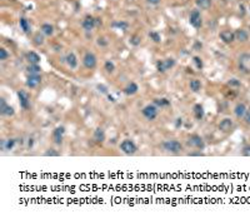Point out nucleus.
<instances>
[{
  "label": "nucleus",
  "instance_id": "a878e982",
  "mask_svg": "<svg viewBox=\"0 0 250 219\" xmlns=\"http://www.w3.org/2000/svg\"><path fill=\"white\" fill-rule=\"evenodd\" d=\"M19 24H20V28H22V30L24 33H29L30 31V23L28 22V19H25V18H20Z\"/></svg>",
  "mask_w": 250,
  "mask_h": 219
},
{
  "label": "nucleus",
  "instance_id": "1a4fd4ad",
  "mask_svg": "<svg viewBox=\"0 0 250 219\" xmlns=\"http://www.w3.org/2000/svg\"><path fill=\"white\" fill-rule=\"evenodd\" d=\"M97 63H98L97 57H95L93 53H86L83 58V64L86 69H94L97 66Z\"/></svg>",
  "mask_w": 250,
  "mask_h": 219
},
{
  "label": "nucleus",
  "instance_id": "4468645a",
  "mask_svg": "<svg viewBox=\"0 0 250 219\" xmlns=\"http://www.w3.org/2000/svg\"><path fill=\"white\" fill-rule=\"evenodd\" d=\"M83 29L85 30V31H91L95 26V18H93V16H90V15H88V16H85V19L83 20Z\"/></svg>",
  "mask_w": 250,
  "mask_h": 219
},
{
  "label": "nucleus",
  "instance_id": "c03bdc74",
  "mask_svg": "<svg viewBox=\"0 0 250 219\" xmlns=\"http://www.w3.org/2000/svg\"><path fill=\"white\" fill-rule=\"evenodd\" d=\"M146 2H148L149 4H153V5H158V4L160 3V0H146Z\"/></svg>",
  "mask_w": 250,
  "mask_h": 219
},
{
  "label": "nucleus",
  "instance_id": "423d86ee",
  "mask_svg": "<svg viewBox=\"0 0 250 219\" xmlns=\"http://www.w3.org/2000/svg\"><path fill=\"white\" fill-rule=\"evenodd\" d=\"M64 134H65V128H64L63 125L56 126L55 129L53 130V134H51V139H53V141H54L56 145H60V144L63 143Z\"/></svg>",
  "mask_w": 250,
  "mask_h": 219
},
{
  "label": "nucleus",
  "instance_id": "72a5a7b5",
  "mask_svg": "<svg viewBox=\"0 0 250 219\" xmlns=\"http://www.w3.org/2000/svg\"><path fill=\"white\" fill-rule=\"evenodd\" d=\"M44 155H45V157H59L60 153L58 152V150H55V149H48V150L44 153Z\"/></svg>",
  "mask_w": 250,
  "mask_h": 219
},
{
  "label": "nucleus",
  "instance_id": "49530a36",
  "mask_svg": "<svg viewBox=\"0 0 250 219\" xmlns=\"http://www.w3.org/2000/svg\"><path fill=\"white\" fill-rule=\"evenodd\" d=\"M188 155H189V157H199V155H203V154H201L200 152H198V153H189Z\"/></svg>",
  "mask_w": 250,
  "mask_h": 219
},
{
  "label": "nucleus",
  "instance_id": "f3484780",
  "mask_svg": "<svg viewBox=\"0 0 250 219\" xmlns=\"http://www.w3.org/2000/svg\"><path fill=\"white\" fill-rule=\"evenodd\" d=\"M15 144H16V139H8V140L0 141V147H2V150L6 152V150H13Z\"/></svg>",
  "mask_w": 250,
  "mask_h": 219
},
{
  "label": "nucleus",
  "instance_id": "f704fd0d",
  "mask_svg": "<svg viewBox=\"0 0 250 219\" xmlns=\"http://www.w3.org/2000/svg\"><path fill=\"white\" fill-rule=\"evenodd\" d=\"M8 57H9V53L6 51V49H4V48L0 49V60H6Z\"/></svg>",
  "mask_w": 250,
  "mask_h": 219
},
{
  "label": "nucleus",
  "instance_id": "4be33fe9",
  "mask_svg": "<svg viewBox=\"0 0 250 219\" xmlns=\"http://www.w3.org/2000/svg\"><path fill=\"white\" fill-rule=\"evenodd\" d=\"M234 113H235V115H236L238 118H243V117L245 115V113H246V106H245V104H243V103L236 104V106H235V109H234Z\"/></svg>",
  "mask_w": 250,
  "mask_h": 219
},
{
  "label": "nucleus",
  "instance_id": "ea45409f",
  "mask_svg": "<svg viewBox=\"0 0 250 219\" xmlns=\"http://www.w3.org/2000/svg\"><path fill=\"white\" fill-rule=\"evenodd\" d=\"M243 155L250 157V145H245V147L243 148Z\"/></svg>",
  "mask_w": 250,
  "mask_h": 219
},
{
  "label": "nucleus",
  "instance_id": "7ed1b4c3",
  "mask_svg": "<svg viewBox=\"0 0 250 219\" xmlns=\"http://www.w3.org/2000/svg\"><path fill=\"white\" fill-rule=\"evenodd\" d=\"M141 114L148 119V120H154L158 114H159V110H158V106L155 104H148L143 108L141 110Z\"/></svg>",
  "mask_w": 250,
  "mask_h": 219
},
{
  "label": "nucleus",
  "instance_id": "9d476101",
  "mask_svg": "<svg viewBox=\"0 0 250 219\" xmlns=\"http://www.w3.org/2000/svg\"><path fill=\"white\" fill-rule=\"evenodd\" d=\"M239 68L244 71V73H250V54L245 53L241 54L239 58Z\"/></svg>",
  "mask_w": 250,
  "mask_h": 219
},
{
  "label": "nucleus",
  "instance_id": "39448f33",
  "mask_svg": "<svg viewBox=\"0 0 250 219\" xmlns=\"http://www.w3.org/2000/svg\"><path fill=\"white\" fill-rule=\"evenodd\" d=\"M18 98L20 103V108L23 110H29L30 109V95L25 90H18Z\"/></svg>",
  "mask_w": 250,
  "mask_h": 219
},
{
  "label": "nucleus",
  "instance_id": "6ab92c4d",
  "mask_svg": "<svg viewBox=\"0 0 250 219\" xmlns=\"http://www.w3.org/2000/svg\"><path fill=\"white\" fill-rule=\"evenodd\" d=\"M138 90H139V86H138L137 83H130V84H128V85L125 86L124 93H125L126 95H134V94L138 93Z\"/></svg>",
  "mask_w": 250,
  "mask_h": 219
},
{
  "label": "nucleus",
  "instance_id": "a19ab883",
  "mask_svg": "<svg viewBox=\"0 0 250 219\" xmlns=\"http://www.w3.org/2000/svg\"><path fill=\"white\" fill-rule=\"evenodd\" d=\"M98 44H99L100 46H106V45H108V42H106L105 38H99V39H98Z\"/></svg>",
  "mask_w": 250,
  "mask_h": 219
},
{
  "label": "nucleus",
  "instance_id": "f257e3e1",
  "mask_svg": "<svg viewBox=\"0 0 250 219\" xmlns=\"http://www.w3.org/2000/svg\"><path fill=\"white\" fill-rule=\"evenodd\" d=\"M161 147L165 152H169V153H173V154H178L183 150V144L178 140H165L163 141Z\"/></svg>",
  "mask_w": 250,
  "mask_h": 219
},
{
  "label": "nucleus",
  "instance_id": "7c9ffc66",
  "mask_svg": "<svg viewBox=\"0 0 250 219\" xmlns=\"http://www.w3.org/2000/svg\"><path fill=\"white\" fill-rule=\"evenodd\" d=\"M34 43L36 45H43L44 44V36H43V34H40V33L35 34L34 35Z\"/></svg>",
  "mask_w": 250,
  "mask_h": 219
},
{
  "label": "nucleus",
  "instance_id": "a18cd8bd",
  "mask_svg": "<svg viewBox=\"0 0 250 219\" xmlns=\"http://www.w3.org/2000/svg\"><path fill=\"white\" fill-rule=\"evenodd\" d=\"M33 145H34V139H33V138H30V139H29V143H28V147H29V149H31V148H33Z\"/></svg>",
  "mask_w": 250,
  "mask_h": 219
},
{
  "label": "nucleus",
  "instance_id": "e433bc0d",
  "mask_svg": "<svg viewBox=\"0 0 250 219\" xmlns=\"http://www.w3.org/2000/svg\"><path fill=\"white\" fill-rule=\"evenodd\" d=\"M98 90H99V92L101 93V94H105V95H108L109 94V90H108V88L105 86V85H103V84H99L98 86Z\"/></svg>",
  "mask_w": 250,
  "mask_h": 219
},
{
  "label": "nucleus",
  "instance_id": "cd10ccee",
  "mask_svg": "<svg viewBox=\"0 0 250 219\" xmlns=\"http://www.w3.org/2000/svg\"><path fill=\"white\" fill-rule=\"evenodd\" d=\"M26 70L29 71V74H39V73L42 71V68L39 66V64H30Z\"/></svg>",
  "mask_w": 250,
  "mask_h": 219
},
{
  "label": "nucleus",
  "instance_id": "2eb2a0df",
  "mask_svg": "<svg viewBox=\"0 0 250 219\" xmlns=\"http://www.w3.org/2000/svg\"><path fill=\"white\" fill-rule=\"evenodd\" d=\"M93 139H94L95 143H98V144L104 143V141H105V132L101 129V128H97V129L94 130Z\"/></svg>",
  "mask_w": 250,
  "mask_h": 219
},
{
  "label": "nucleus",
  "instance_id": "c85d7f7f",
  "mask_svg": "<svg viewBox=\"0 0 250 219\" xmlns=\"http://www.w3.org/2000/svg\"><path fill=\"white\" fill-rule=\"evenodd\" d=\"M195 3H196V5H198L200 9L206 10V9H209L210 5H211V0H196Z\"/></svg>",
  "mask_w": 250,
  "mask_h": 219
},
{
  "label": "nucleus",
  "instance_id": "aec40b11",
  "mask_svg": "<svg viewBox=\"0 0 250 219\" xmlns=\"http://www.w3.org/2000/svg\"><path fill=\"white\" fill-rule=\"evenodd\" d=\"M193 112H194V115H195V118H196L198 120H201V119L204 118L205 112H204L203 105H200V104H195L194 108H193Z\"/></svg>",
  "mask_w": 250,
  "mask_h": 219
},
{
  "label": "nucleus",
  "instance_id": "4c0bfd02",
  "mask_svg": "<svg viewBox=\"0 0 250 219\" xmlns=\"http://www.w3.org/2000/svg\"><path fill=\"white\" fill-rule=\"evenodd\" d=\"M193 62L195 63V65H196L198 69H201V68H203V62H201V59H200L199 57H194V58H193Z\"/></svg>",
  "mask_w": 250,
  "mask_h": 219
},
{
  "label": "nucleus",
  "instance_id": "5701e85b",
  "mask_svg": "<svg viewBox=\"0 0 250 219\" xmlns=\"http://www.w3.org/2000/svg\"><path fill=\"white\" fill-rule=\"evenodd\" d=\"M189 86H190L191 92L198 93V92H200V89H201V82L199 79H193V80H190Z\"/></svg>",
  "mask_w": 250,
  "mask_h": 219
},
{
  "label": "nucleus",
  "instance_id": "b1692460",
  "mask_svg": "<svg viewBox=\"0 0 250 219\" xmlns=\"http://www.w3.org/2000/svg\"><path fill=\"white\" fill-rule=\"evenodd\" d=\"M154 104H155L158 108H164V106L170 105V100L166 98H155L154 99Z\"/></svg>",
  "mask_w": 250,
  "mask_h": 219
},
{
  "label": "nucleus",
  "instance_id": "c756f323",
  "mask_svg": "<svg viewBox=\"0 0 250 219\" xmlns=\"http://www.w3.org/2000/svg\"><path fill=\"white\" fill-rule=\"evenodd\" d=\"M113 28H118V29L125 31V30L129 28V24H128L126 22H114V23H113Z\"/></svg>",
  "mask_w": 250,
  "mask_h": 219
},
{
  "label": "nucleus",
  "instance_id": "bb28decb",
  "mask_svg": "<svg viewBox=\"0 0 250 219\" xmlns=\"http://www.w3.org/2000/svg\"><path fill=\"white\" fill-rule=\"evenodd\" d=\"M42 33L45 34V35H48V36L53 35V33H54V28H53V25H50V24H48V23L43 24V25H42Z\"/></svg>",
  "mask_w": 250,
  "mask_h": 219
},
{
  "label": "nucleus",
  "instance_id": "09e8293b",
  "mask_svg": "<svg viewBox=\"0 0 250 219\" xmlns=\"http://www.w3.org/2000/svg\"><path fill=\"white\" fill-rule=\"evenodd\" d=\"M108 99L111 102V103H115V98L113 97V95H110V94H108Z\"/></svg>",
  "mask_w": 250,
  "mask_h": 219
},
{
  "label": "nucleus",
  "instance_id": "f8f14e48",
  "mask_svg": "<svg viewBox=\"0 0 250 219\" xmlns=\"http://www.w3.org/2000/svg\"><path fill=\"white\" fill-rule=\"evenodd\" d=\"M42 83V77L39 74H30L26 78V86L30 89H35L36 86H39Z\"/></svg>",
  "mask_w": 250,
  "mask_h": 219
},
{
  "label": "nucleus",
  "instance_id": "6e6552de",
  "mask_svg": "<svg viewBox=\"0 0 250 219\" xmlns=\"http://www.w3.org/2000/svg\"><path fill=\"white\" fill-rule=\"evenodd\" d=\"M174 65H175V60L171 59V58H169V59H165V60H159V62L157 63V69H158V71H160V73H165L166 70L171 69Z\"/></svg>",
  "mask_w": 250,
  "mask_h": 219
},
{
  "label": "nucleus",
  "instance_id": "79ce46f5",
  "mask_svg": "<svg viewBox=\"0 0 250 219\" xmlns=\"http://www.w3.org/2000/svg\"><path fill=\"white\" fill-rule=\"evenodd\" d=\"M244 119H245V123L250 125V110H246V113L244 115Z\"/></svg>",
  "mask_w": 250,
  "mask_h": 219
},
{
  "label": "nucleus",
  "instance_id": "2f4dec72",
  "mask_svg": "<svg viewBox=\"0 0 250 219\" xmlns=\"http://www.w3.org/2000/svg\"><path fill=\"white\" fill-rule=\"evenodd\" d=\"M149 36H150V39H151L153 42H155V43H160V42H161L160 34L157 33V31H150V33H149Z\"/></svg>",
  "mask_w": 250,
  "mask_h": 219
},
{
  "label": "nucleus",
  "instance_id": "20e7f679",
  "mask_svg": "<svg viewBox=\"0 0 250 219\" xmlns=\"http://www.w3.org/2000/svg\"><path fill=\"white\" fill-rule=\"evenodd\" d=\"M186 143H188L189 147L196 148V149H199V150H204V148H205V143H204L203 138H201L200 135H198V134L190 135Z\"/></svg>",
  "mask_w": 250,
  "mask_h": 219
},
{
  "label": "nucleus",
  "instance_id": "412c9836",
  "mask_svg": "<svg viewBox=\"0 0 250 219\" xmlns=\"http://www.w3.org/2000/svg\"><path fill=\"white\" fill-rule=\"evenodd\" d=\"M26 59L30 64H39L40 62V57H39V54H36L35 51H29L26 53Z\"/></svg>",
  "mask_w": 250,
  "mask_h": 219
},
{
  "label": "nucleus",
  "instance_id": "ddd939ff",
  "mask_svg": "<svg viewBox=\"0 0 250 219\" xmlns=\"http://www.w3.org/2000/svg\"><path fill=\"white\" fill-rule=\"evenodd\" d=\"M233 126H234L233 120L230 119V118H225V119H223V120L220 121V124H219V129H220L223 133H229L230 130L233 129Z\"/></svg>",
  "mask_w": 250,
  "mask_h": 219
},
{
  "label": "nucleus",
  "instance_id": "9b49d317",
  "mask_svg": "<svg viewBox=\"0 0 250 219\" xmlns=\"http://www.w3.org/2000/svg\"><path fill=\"white\" fill-rule=\"evenodd\" d=\"M189 22L190 24L193 25L194 28L199 29L201 25H203V20H201V15H200V11L199 10H193L190 13V18H189Z\"/></svg>",
  "mask_w": 250,
  "mask_h": 219
},
{
  "label": "nucleus",
  "instance_id": "393cba45",
  "mask_svg": "<svg viewBox=\"0 0 250 219\" xmlns=\"http://www.w3.org/2000/svg\"><path fill=\"white\" fill-rule=\"evenodd\" d=\"M234 34H235V39L239 40V42H246L248 38H249V34H248L245 30H243V29L238 30V31L234 33Z\"/></svg>",
  "mask_w": 250,
  "mask_h": 219
},
{
  "label": "nucleus",
  "instance_id": "c9c22d12",
  "mask_svg": "<svg viewBox=\"0 0 250 219\" xmlns=\"http://www.w3.org/2000/svg\"><path fill=\"white\" fill-rule=\"evenodd\" d=\"M140 36L139 35H133L131 36V39H130V43L133 44V45H139L140 44Z\"/></svg>",
  "mask_w": 250,
  "mask_h": 219
},
{
  "label": "nucleus",
  "instance_id": "58836bf2",
  "mask_svg": "<svg viewBox=\"0 0 250 219\" xmlns=\"http://www.w3.org/2000/svg\"><path fill=\"white\" fill-rule=\"evenodd\" d=\"M228 84L230 85V86H240V82L238 80V79H230L229 82H228Z\"/></svg>",
  "mask_w": 250,
  "mask_h": 219
},
{
  "label": "nucleus",
  "instance_id": "dca6fc26",
  "mask_svg": "<svg viewBox=\"0 0 250 219\" xmlns=\"http://www.w3.org/2000/svg\"><path fill=\"white\" fill-rule=\"evenodd\" d=\"M220 39H221L224 43H226V44L233 43L234 39H235V34H234L233 31H230V30H223V31L220 33Z\"/></svg>",
  "mask_w": 250,
  "mask_h": 219
},
{
  "label": "nucleus",
  "instance_id": "473e14b6",
  "mask_svg": "<svg viewBox=\"0 0 250 219\" xmlns=\"http://www.w3.org/2000/svg\"><path fill=\"white\" fill-rule=\"evenodd\" d=\"M104 68H105V70L108 73H113L115 70V65H114V63L111 60H106L105 64H104Z\"/></svg>",
  "mask_w": 250,
  "mask_h": 219
},
{
  "label": "nucleus",
  "instance_id": "f03ea898",
  "mask_svg": "<svg viewBox=\"0 0 250 219\" xmlns=\"http://www.w3.org/2000/svg\"><path fill=\"white\" fill-rule=\"evenodd\" d=\"M120 150L126 154V155H133V154H135L137 150H138V147H137V144L134 143L133 140L130 139H124L121 143H120Z\"/></svg>",
  "mask_w": 250,
  "mask_h": 219
},
{
  "label": "nucleus",
  "instance_id": "37998d69",
  "mask_svg": "<svg viewBox=\"0 0 250 219\" xmlns=\"http://www.w3.org/2000/svg\"><path fill=\"white\" fill-rule=\"evenodd\" d=\"M181 124H183V119H181V118H178L177 121H175V126L179 128V126H181Z\"/></svg>",
  "mask_w": 250,
  "mask_h": 219
},
{
  "label": "nucleus",
  "instance_id": "a211bd4d",
  "mask_svg": "<svg viewBox=\"0 0 250 219\" xmlns=\"http://www.w3.org/2000/svg\"><path fill=\"white\" fill-rule=\"evenodd\" d=\"M65 60H66V64L70 66V69H75L78 66V58H76V55L74 53H69L65 58Z\"/></svg>",
  "mask_w": 250,
  "mask_h": 219
},
{
  "label": "nucleus",
  "instance_id": "de8ad7c7",
  "mask_svg": "<svg viewBox=\"0 0 250 219\" xmlns=\"http://www.w3.org/2000/svg\"><path fill=\"white\" fill-rule=\"evenodd\" d=\"M95 25H97V26L101 25V20L99 19V18H95Z\"/></svg>",
  "mask_w": 250,
  "mask_h": 219
},
{
  "label": "nucleus",
  "instance_id": "0eeeda50",
  "mask_svg": "<svg viewBox=\"0 0 250 219\" xmlns=\"http://www.w3.org/2000/svg\"><path fill=\"white\" fill-rule=\"evenodd\" d=\"M15 114V110H14V108L8 105L6 100L4 98L0 99V115H3V117H13Z\"/></svg>",
  "mask_w": 250,
  "mask_h": 219
}]
</instances>
